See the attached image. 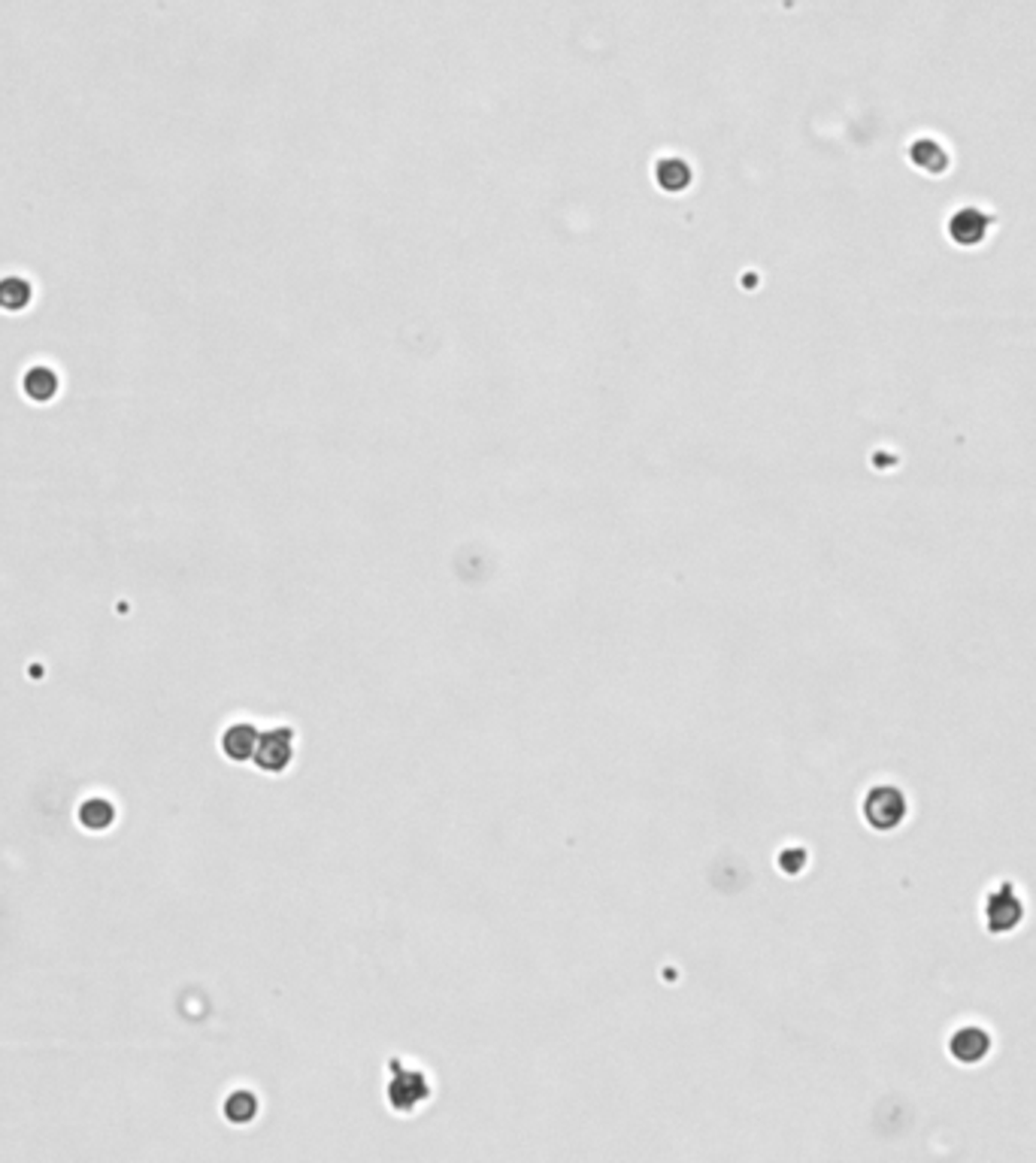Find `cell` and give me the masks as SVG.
Returning a JSON list of instances; mask_svg holds the SVG:
<instances>
[{
  "instance_id": "5",
  "label": "cell",
  "mask_w": 1036,
  "mask_h": 1163,
  "mask_svg": "<svg viewBox=\"0 0 1036 1163\" xmlns=\"http://www.w3.org/2000/svg\"><path fill=\"white\" fill-rule=\"evenodd\" d=\"M116 821V807L107 797H88L79 807V824L85 830H110Z\"/></svg>"
},
{
  "instance_id": "6",
  "label": "cell",
  "mask_w": 1036,
  "mask_h": 1163,
  "mask_svg": "<svg viewBox=\"0 0 1036 1163\" xmlns=\"http://www.w3.org/2000/svg\"><path fill=\"white\" fill-rule=\"evenodd\" d=\"M255 1115H258V1097L252 1091H234L224 1100V1118L231 1124H249L255 1122Z\"/></svg>"
},
{
  "instance_id": "4",
  "label": "cell",
  "mask_w": 1036,
  "mask_h": 1163,
  "mask_svg": "<svg viewBox=\"0 0 1036 1163\" xmlns=\"http://www.w3.org/2000/svg\"><path fill=\"white\" fill-rule=\"evenodd\" d=\"M258 728L255 725H249V722H237V725H231L228 731L221 734V751H224V757H231V760H237V764H246V760H252L255 757V748H258Z\"/></svg>"
},
{
  "instance_id": "1",
  "label": "cell",
  "mask_w": 1036,
  "mask_h": 1163,
  "mask_svg": "<svg viewBox=\"0 0 1036 1163\" xmlns=\"http://www.w3.org/2000/svg\"><path fill=\"white\" fill-rule=\"evenodd\" d=\"M255 767L270 773V776H279L288 770V764L294 760V731L288 725L279 728H270L258 737V748H255Z\"/></svg>"
},
{
  "instance_id": "2",
  "label": "cell",
  "mask_w": 1036,
  "mask_h": 1163,
  "mask_svg": "<svg viewBox=\"0 0 1036 1163\" xmlns=\"http://www.w3.org/2000/svg\"><path fill=\"white\" fill-rule=\"evenodd\" d=\"M428 1094V1079L419 1069H397V1076L388 1085V1103L397 1112H416L419 1106H425Z\"/></svg>"
},
{
  "instance_id": "3",
  "label": "cell",
  "mask_w": 1036,
  "mask_h": 1163,
  "mask_svg": "<svg viewBox=\"0 0 1036 1163\" xmlns=\"http://www.w3.org/2000/svg\"><path fill=\"white\" fill-rule=\"evenodd\" d=\"M864 813H867V818H870L873 827L891 830V827H897L900 821H904V815H907L904 794L894 791V788H876V791L867 794V807H864Z\"/></svg>"
}]
</instances>
